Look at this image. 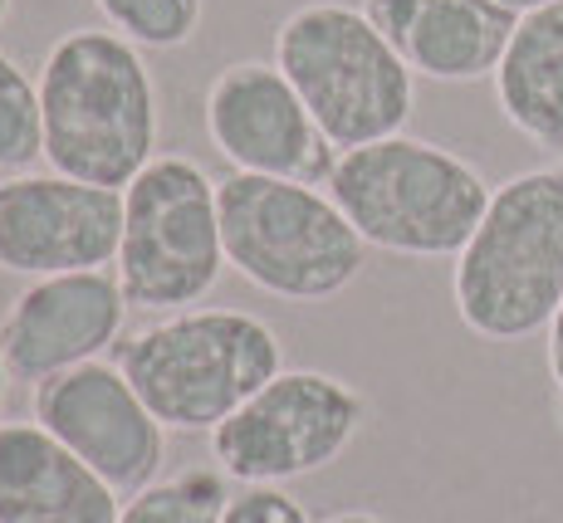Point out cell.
<instances>
[{
  "mask_svg": "<svg viewBox=\"0 0 563 523\" xmlns=\"http://www.w3.org/2000/svg\"><path fill=\"white\" fill-rule=\"evenodd\" d=\"M35 421L118 494H137L162 470L167 431L118 363H84L35 381Z\"/></svg>",
  "mask_w": 563,
  "mask_h": 523,
  "instance_id": "cell-11",
  "label": "cell"
},
{
  "mask_svg": "<svg viewBox=\"0 0 563 523\" xmlns=\"http://www.w3.org/2000/svg\"><path fill=\"white\" fill-rule=\"evenodd\" d=\"M500 5H510L515 15H529V10H544V5H559V0H500Z\"/></svg>",
  "mask_w": 563,
  "mask_h": 523,
  "instance_id": "cell-22",
  "label": "cell"
},
{
  "mask_svg": "<svg viewBox=\"0 0 563 523\" xmlns=\"http://www.w3.org/2000/svg\"><path fill=\"white\" fill-rule=\"evenodd\" d=\"M49 171L123 191L157 157V84L118 30H69L40 64Z\"/></svg>",
  "mask_w": 563,
  "mask_h": 523,
  "instance_id": "cell-1",
  "label": "cell"
},
{
  "mask_svg": "<svg viewBox=\"0 0 563 523\" xmlns=\"http://www.w3.org/2000/svg\"><path fill=\"white\" fill-rule=\"evenodd\" d=\"M113 363L137 387L162 431L211 435L265 381L285 372V343L255 313L181 309L123 337Z\"/></svg>",
  "mask_w": 563,
  "mask_h": 523,
  "instance_id": "cell-2",
  "label": "cell"
},
{
  "mask_svg": "<svg viewBox=\"0 0 563 523\" xmlns=\"http://www.w3.org/2000/svg\"><path fill=\"white\" fill-rule=\"evenodd\" d=\"M275 64L339 152L383 143L417 108V74L363 15V5L309 0L275 30Z\"/></svg>",
  "mask_w": 563,
  "mask_h": 523,
  "instance_id": "cell-5",
  "label": "cell"
},
{
  "mask_svg": "<svg viewBox=\"0 0 563 523\" xmlns=\"http://www.w3.org/2000/svg\"><path fill=\"white\" fill-rule=\"evenodd\" d=\"M367 401L329 372H279L211 431L216 470L235 485H289L343 460Z\"/></svg>",
  "mask_w": 563,
  "mask_h": 523,
  "instance_id": "cell-8",
  "label": "cell"
},
{
  "mask_svg": "<svg viewBox=\"0 0 563 523\" xmlns=\"http://www.w3.org/2000/svg\"><path fill=\"white\" fill-rule=\"evenodd\" d=\"M363 15L411 74L437 84H475L495 74L519 25L500 0H363Z\"/></svg>",
  "mask_w": 563,
  "mask_h": 523,
  "instance_id": "cell-13",
  "label": "cell"
},
{
  "mask_svg": "<svg viewBox=\"0 0 563 523\" xmlns=\"http://www.w3.org/2000/svg\"><path fill=\"white\" fill-rule=\"evenodd\" d=\"M10 381H15V377H10V363H5V353H0V401H5V387H10Z\"/></svg>",
  "mask_w": 563,
  "mask_h": 523,
  "instance_id": "cell-23",
  "label": "cell"
},
{
  "mask_svg": "<svg viewBox=\"0 0 563 523\" xmlns=\"http://www.w3.org/2000/svg\"><path fill=\"white\" fill-rule=\"evenodd\" d=\"M549 372H554V387H559V401H563V303L554 313V323H549Z\"/></svg>",
  "mask_w": 563,
  "mask_h": 523,
  "instance_id": "cell-20",
  "label": "cell"
},
{
  "mask_svg": "<svg viewBox=\"0 0 563 523\" xmlns=\"http://www.w3.org/2000/svg\"><path fill=\"white\" fill-rule=\"evenodd\" d=\"M221 523H313V519L279 485H241V494L225 499Z\"/></svg>",
  "mask_w": 563,
  "mask_h": 523,
  "instance_id": "cell-19",
  "label": "cell"
},
{
  "mask_svg": "<svg viewBox=\"0 0 563 523\" xmlns=\"http://www.w3.org/2000/svg\"><path fill=\"white\" fill-rule=\"evenodd\" d=\"M225 475L221 470H181L167 479H153L147 489L123 499L118 523H221L225 514Z\"/></svg>",
  "mask_w": 563,
  "mask_h": 523,
  "instance_id": "cell-16",
  "label": "cell"
},
{
  "mask_svg": "<svg viewBox=\"0 0 563 523\" xmlns=\"http://www.w3.org/2000/svg\"><path fill=\"white\" fill-rule=\"evenodd\" d=\"M123 494L40 421L0 426V523H118Z\"/></svg>",
  "mask_w": 563,
  "mask_h": 523,
  "instance_id": "cell-14",
  "label": "cell"
},
{
  "mask_svg": "<svg viewBox=\"0 0 563 523\" xmlns=\"http://www.w3.org/2000/svg\"><path fill=\"white\" fill-rule=\"evenodd\" d=\"M113 265L133 309H197L225 269L221 181L191 157H153L123 187V245Z\"/></svg>",
  "mask_w": 563,
  "mask_h": 523,
  "instance_id": "cell-7",
  "label": "cell"
},
{
  "mask_svg": "<svg viewBox=\"0 0 563 523\" xmlns=\"http://www.w3.org/2000/svg\"><path fill=\"white\" fill-rule=\"evenodd\" d=\"M221 240L225 265L245 285L289 303L333 299L367 265L363 235L339 201L309 181L231 171L221 181Z\"/></svg>",
  "mask_w": 563,
  "mask_h": 523,
  "instance_id": "cell-6",
  "label": "cell"
},
{
  "mask_svg": "<svg viewBox=\"0 0 563 523\" xmlns=\"http://www.w3.org/2000/svg\"><path fill=\"white\" fill-rule=\"evenodd\" d=\"M206 137L245 177H279L329 187L343 152L319 133L305 98L275 59H241L206 89Z\"/></svg>",
  "mask_w": 563,
  "mask_h": 523,
  "instance_id": "cell-9",
  "label": "cell"
},
{
  "mask_svg": "<svg viewBox=\"0 0 563 523\" xmlns=\"http://www.w3.org/2000/svg\"><path fill=\"white\" fill-rule=\"evenodd\" d=\"M123 191L59 171H10L0 181V269L25 279L84 275L118 259Z\"/></svg>",
  "mask_w": 563,
  "mask_h": 523,
  "instance_id": "cell-10",
  "label": "cell"
},
{
  "mask_svg": "<svg viewBox=\"0 0 563 523\" xmlns=\"http://www.w3.org/2000/svg\"><path fill=\"white\" fill-rule=\"evenodd\" d=\"M128 293L108 269L30 279L0 319V353L15 381H45L69 367L99 363L108 347L123 343Z\"/></svg>",
  "mask_w": 563,
  "mask_h": 523,
  "instance_id": "cell-12",
  "label": "cell"
},
{
  "mask_svg": "<svg viewBox=\"0 0 563 523\" xmlns=\"http://www.w3.org/2000/svg\"><path fill=\"white\" fill-rule=\"evenodd\" d=\"M456 313L475 337L519 343L563 303V171H525L490 196V211L456 255Z\"/></svg>",
  "mask_w": 563,
  "mask_h": 523,
  "instance_id": "cell-4",
  "label": "cell"
},
{
  "mask_svg": "<svg viewBox=\"0 0 563 523\" xmlns=\"http://www.w3.org/2000/svg\"><path fill=\"white\" fill-rule=\"evenodd\" d=\"M490 79L510 127H519L529 143L563 152V0L519 15Z\"/></svg>",
  "mask_w": 563,
  "mask_h": 523,
  "instance_id": "cell-15",
  "label": "cell"
},
{
  "mask_svg": "<svg viewBox=\"0 0 563 523\" xmlns=\"http://www.w3.org/2000/svg\"><path fill=\"white\" fill-rule=\"evenodd\" d=\"M5 15H10V0H0V25H5Z\"/></svg>",
  "mask_w": 563,
  "mask_h": 523,
  "instance_id": "cell-24",
  "label": "cell"
},
{
  "mask_svg": "<svg viewBox=\"0 0 563 523\" xmlns=\"http://www.w3.org/2000/svg\"><path fill=\"white\" fill-rule=\"evenodd\" d=\"M329 196L363 245L407 259H456L490 211L495 187L456 152L397 133L343 152Z\"/></svg>",
  "mask_w": 563,
  "mask_h": 523,
  "instance_id": "cell-3",
  "label": "cell"
},
{
  "mask_svg": "<svg viewBox=\"0 0 563 523\" xmlns=\"http://www.w3.org/2000/svg\"><path fill=\"white\" fill-rule=\"evenodd\" d=\"M108 30L133 40L137 49H177L197 35L201 0H93Z\"/></svg>",
  "mask_w": 563,
  "mask_h": 523,
  "instance_id": "cell-18",
  "label": "cell"
},
{
  "mask_svg": "<svg viewBox=\"0 0 563 523\" xmlns=\"http://www.w3.org/2000/svg\"><path fill=\"white\" fill-rule=\"evenodd\" d=\"M35 157H45L40 84L0 49V171H25Z\"/></svg>",
  "mask_w": 563,
  "mask_h": 523,
  "instance_id": "cell-17",
  "label": "cell"
},
{
  "mask_svg": "<svg viewBox=\"0 0 563 523\" xmlns=\"http://www.w3.org/2000/svg\"><path fill=\"white\" fill-rule=\"evenodd\" d=\"M323 523H387V519H377V514H367V509H343V514H329Z\"/></svg>",
  "mask_w": 563,
  "mask_h": 523,
  "instance_id": "cell-21",
  "label": "cell"
}]
</instances>
